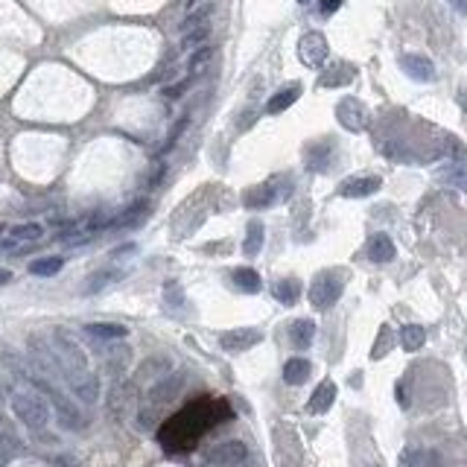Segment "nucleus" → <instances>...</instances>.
I'll list each match as a JSON object with an SVG mask.
<instances>
[{"label": "nucleus", "instance_id": "obj_1", "mask_svg": "<svg viewBox=\"0 0 467 467\" xmlns=\"http://www.w3.org/2000/svg\"><path fill=\"white\" fill-rule=\"evenodd\" d=\"M50 348L56 354V362H59V371L62 377L67 380L70 391L77 395L82 403H96L100 400V380L96 374H91L88 368V356L85 351L70 339V333L64 330H53V339H50Z\"/></svg>", "mask_w": 467, "mask_h": 467}, {"label": "nucleus", "instance_id": "obj_2", "mask_svg": "<svg viewBox=\"0 0 467 467\" xmlns=\"http://www.w3.org/2000/svg\"><path fill=\"white\" fill-rule=\"evenodd\" d=\"M12 412L15 417L30 427V429H44L47 421H50V406H47V398L41 391H15L12 395Z\"/></svg>", "mask_w": 467, "mask_h": 467}, {"label": "nucleus", "instance_id": "obj_3", "mask_svg": "<svg viewBox=\"0 0 467 467\" xmlns=\"http://www.w3.org/2000/svg\"><path fill=\"white\" fill-rule=\"evenodd\" d=\"M342 289H345V275H342V269H327V272L315 275V281L310 283V304L315 310H330Z\"/></svg>", "mask_w": 467, "mask_h": 467}, {"label": "nucleus", "instance_id": "obj_4", "mask_svg": "<svg viewBox=\"0 0 467 467\" xmlns=\"http://www.w3.org/2000/svg\"><path fill=\"white\" fill-rule=\"evenodd\" d=\"M245 458H249V450H245L242 441H225V444H216L205 456V464L208 467H240Z\"/></svg>", "mask_w": 467, "mask_h": 467}, {"label": "nucleus", "instance_id": "obj_5", "mask_svg": "<svg viewBox=\"0 0 467 467\" xmlns=\"http://www.w3.org/2000/svg\"><path fill=\"white\" fill-rule=\"evenodd\" d=\"M327 53H330V47H327V38L322 33H307L298 41V56L307 67H322L327 62Z\"/></svg>", "mask_w": 467, "mask_h": 467}, {"label": "nucleus", "instance_id": "obj_6", "mask_svg": "<svg viewBox=\"0 0 467 467\" xmlns=\"http://www.w3.org/2000/svg\"><path fill=\"white\" fill-rule=\"evenodd\" d=\"M336 120L348 132H362L368 126V108L356 100V96H345V100L336 106Z\"/></svg>", "mask_w": 467, "mask_h": 467}, {"label": "nucleus", "instance_id": "obj_7", "mask_svg": "<svg viewBox=\"0 0 467 467\" xmlns=\"http://www.w3.org/2000/svg\"><path fill=\"white\" fill-rule=\"evenodd\" d=\"M257 342H263V333L254 330V327H242V330H228L219 336V345H223V351L228 354H240V351H249L254 348Z\"/></svg>", "mask_w": 467, "mask_h": 467}, {"label": "nucleus", "instance_id": "obj_8", "mask_svg": "<svg viewBox=\"0 0 467 467\" xmlns=\"http://www.w3.org/2000/svg\"><path fill=\"white\" fill-rule=\"evenodd\" d=\"M380 187H383L380 176H354V179L339 184V196H345V199H368V196H374Z\"/></svg>", "mask_w": 467, "mask_h": 467}, {"label": "nucleus", "instance_id": "obj_9", "mask_svg": "<svg viewBox=\"0 0 467 467\" xmlns=\"http://www.w3.org/2000/svg\"><path fill=\"white\" fill-rule=\"evenodd\" d=\"M400 67H403L406 77L415 79V82H432V79H435V64H432V59H427V56H421V53H403V56H400Z\"/></svg>", "mask_w": 467, "mask_h": 467}, {"label": "nucleus", "instance_id": "obj_10", "mask_svg": "<svg viewBox=\"0 0 467 467\" xmlns=\"http://www.w3.org/2000/svg\"><path fill=\"white\" fill-rule=\"evenodd\" d=\"M281 190L269 181V184H257L252 187L249 193H245V208H252V210H260V208H269V205H275L281 199Z\"/></svg>", "mask_w": 467, "mask_h": 467}, {"label": "nucleus", "instance_id": "obj_11", "mask_svg": "<svg viewBox=\"0 0 467 467\" xmlns=\"http://www.w3.org/2000/svg\"><path fill=\"white\" fill-rule=\"evenodd\" d=\"M313 339H315V322L313 318H295V322L289 325V342H292V348H310L313 345Z\"/></svg>", "mask_w": 467, "mask_h": 467}, {"label": "nucleus", "instance_id": "obj_12", "mask_svg": "<svg viewBox=\"0 0 467 467\" xmlns=\"http://www.w3.org/2000/svg\"><path fill=\"white\" fill-rule=\"evenodd\" d=\"M333 400H336V383H333V380H325L322 386L313 391V398H310V403H307V412L325 415V412L333 406Z\"/></svg>", "mask_w": 467, "mask_h": 467}, {"label": "nucleus", "instance_id": "obj_13", "mask_svg": "<svg viewBox=\"0 0 467 467\" xmlns=\"http://www.w3.org/2000/svg\"><path fill=\"white\" fill-rule=\"evenodd\" d=\"M395 254H398V249H395V242H391L388 234H374L368 240V257L374 263H391Z\"/></svg>", "mask_w": 467, "mask_h": 467}, {"label": "nucleus", "instance_id": "obj_14", "mask_svg": "<svg viewBox=\"0 0 467 467\" xmlns=\"http://www.w3.org/2000/svg\"><path fill=\"white\" fill-rule=\"evenodd\" d=\"M310 374H313V362L304 359V356H292V359H286V365H283V380H286L289 386H304V383L310 380Z\"/></svg>", "mask_w": 467, "mask_h": 467}, {"label": "nucleus", "instance_id": "obj_15", "mask_svg": "<svg viewBox=\"0 0 467 467\" xmlns=\"http://www.w3.org/2000/svg\"><path fill=\"white\" fill-rule=\"evenodd\" d=\"M354 77H356V70H354L351 64H342V62H339V64H333L330 70L322 73L318 85H322V88H342V85H351Z\"/></svg>", "mask_w": 467, "mask_h": 467}, {"label": "nucleus", "instance_id": "obj_16", "mask_svg": "<svg viewBox=\"0 0 467 467\" xmlns=\"http://www.w3.org/2000/svg\"><path fill=\"white\" fill-rule=\"evenodd\" d=\"M298 96H301V85H298V82H292V85L281 88V91L272 96V100L266 103V111H269V114H281V111H286L295 100H298Z\"/></svg>", "mask_w": 467, "mask_h": 467}, {"label": "nucleus", "instance_id": "obj_17", "mask_svg": "<svg viewBox=\"0 0 467 467\" xmlns=\"http://www.w3.org/2000/svg\"><path fill=\"white\" fill-rule=\"evenodd\" d=\"M181 377H173V380H161L155 388H150V403L152 406H164V403H169V400H173L176 395H179V388H181Z\"/></svg>", "mask_w": 467, "mask_h": 467}, {"label": "nucleus", "instance_id": "obj_18", "mask_svg": "<svg viewBox=\"0 0 467 467\" xmlns=\"http://www.w3.org/2000/svg\"><path fill=\"white\" fill-rule=\"evenodd\" d=\"M263 240H266V228L260 219H252L249 228H245V242H242V252L245 257H257L260 249H263Z\"/></svg>", "mask_w": 467, "mask_h": 467}, {"label": "nucleus", "instance_id": "obj_19", "mask_svg": "<svg viewBox=\"0 0 467 467\" xmlns=\"http://www.w3.org/2000/svg\"><path fill=\"white\" fill-rule=\"evenodd\" d=\"M85 333L94 336V339H100V342H117V339H126V336H129V327H126V325L100 322V325H88Z\"/></svg>", "mask_w": 467, "mask_h": 467}, {"label": "nucleus", "instance_id": "obj_20", "mask_svg": "<svg viewBox=\"0 0 467 467\" xmlns=\"http://www.w3.org/2000/svg\"><path fill=\"white\" fill-rule=\"evenodd\" d=\"M272 292H275V298L283 307H292V304H298V298H301V281L298 278H283V281L275 283Z\"/></svg>", "mask_w": 467, "mask_h": 467}, {"label": "nucleus", "instance_id": "obj_21", "mask_svg": "<svg viewBox=\"0 0 467 467\" xmlns=\"http://www.w3.org/2000/svg\"><path fill=\"white\" fill-rule=\"evenodd\" d=\"M307 167L313 173H325L330 167V143H313L307 150Z\"/></svg>", "mask_w": 467, "mask_h": 467}, {"label": "nucleus", "instance_id": "obj_22", "mask_svg": "<svg viewBox=\"0 0 467 467\" xmlns=\"http://www.w3.org/2000/svg\"><path fill=\"white\" fill-rule=\"evenodd\" d=\"M424 342H427V330L421 325H403L400 327V345L403 351H421L424 348Z\"/></svg>", "mask_w": 467, "mask_h": 467}, {"label": "nucleus", "instance_id": "obj_23", "mask_svg": "<svg viewBox=\"0 0 467 467\" xmlns=\"http://www.w3.org/2000/svg\"><path fill=\"white\" fill-rule=\"evenodd\" d=\"M234 283L242 289V292H249V295H254V292H260V275L254 272V269H249V266H240V269H234Z\"/></svg>", "mask_w": 467, "mask_h": 467}, {"label": "nucleus", "instance_id": "obj_24", "mask_svg": "<svg viewBox=\"0 0 467 467\" xmlns=\"http://www.w3.org/2000/svg\"><path fill=\"white\" fill-rule=\"evenodd\" d=\"M6 237L18 240L21 245H23V242H38V240L44 237V225H38V223H23V225H12V228L6 231Z\"/></svg>", "mask_w": 467, "mask_h": 467}, {"label": "nucleus", "instance_id": "obj_25", "mask_svg": "<svg viewBox=\"0 0 467 467\" xmlns=\"http://www.w3.org/2000/svg\"><path fill=\"white\" fill-rule=\"evenodd\" d=\"M62 266H64L62 257H38V260L30 263V272H33L35 278H53V275L62 272Z\"/></svg>", "mask_w": 467, "mask_h": 467}, {"label": "nucleus", "instance_id": "obj_26", "mask_svg": "<svg viewBox=\"0 0 467 467\" xmlns=\"http://www.w3.org/2000/svg\"><path fill=\"white\" fill-rule=\"evenodd\" d=\"M438 179L444 181V184H453L458 190H467V169L461 164H450L444 169H438Z\"/></svg>", "mask_w": 467, "mask_h": 467}, {"label": "nucleus", "instance_id": "obj_27", "mask_svg": "<svg viewBox=\"0 0 467 467\" xmlns=\"http://www.w3.org/2000/svg\"><path fill=\"white\" fill-rule=\"evenodd\" d=\"M210 59H213V47H210V44L199 47V50H193V56L187 59V70H190V77H196V73H202V70L210 64Z\"/></svg>", "mask_w": 467, "mask_h": 467}, {"label": "nucleus", "instance_id": "obj_28", "mask_svg": "<svg viewBox=\"0 0 467 467\" xmlns=\"http://www.w3.org/2000/svg\"><path fill=\"white\" fill-rule=\"evenodd\" d=\"M208 38H210V27L205 23V27H196V30L184 33L181 47H184V50H199V47H205V41H208Z\"/></svg>", "mask_w": 467, "mask_h": 467}, {"label": "nucleus", "instance_id": "obj_29", "mask_svg": "<svg viewBox=\"0 0 467 467\" xmlns=\"http://www.w3.org/2000/svg\"><path fill=\"white\" fill-rule=\"evenodd\" d=\"M129 356H132V351L126 348V345H117V348H111L108 351V368H111V374H120L123 371V368H126L129 365Z\"/></svg>", "mask_w": 467, "mask_h": 467}, {"label": "nucleus", "instance_id": "obj_30", "mask_svg": "<svg viewBox=\"0 0 467 467\" xmlns=\"http://www.w3.org/2000/svg\"><path fill=\"white\" fill-rule=\"evenodd\" d=\"M0 447H21V438L4 412H0Z\"/></svg>", "mask_w": 467, "mask_h": 467}, {"label": "nucleus", "instance_id": "obj_31", "mask_svg": "<svg viewBox=\"0 0 467 467\" xmlns=\"http://www.w3.org/2000/svg\"><path fill=\"white\" fill-rule=\"evenodd\" d=\"M210 6H202V9H190V15L181 21V33H190V30H196V27H205L208 23V18H210Z\"/></svg>", "mask_w": 467, "mask_h": 467}, {"label": "nucleus", "instance_id": "obj_32", "mask_svg": "<svg viewBox=\"0 0 467 467\" xmlns=\"http://www.w3.org/2000/svg\"><path fill=\"white\" fill-rule=\"evenodd\" d=\"M388 351H391V327L383 325V327H380V336H377V345H374V351H371V359H383Z\"/></svg>", "mask_w": 467, "mask_h": 467}, {"label": "nucleus", "instance_id": "obj_33", "mask_svg": "<svg viewBox=\"0 0 467 467\" xmlns=\"http://www.w3.org/2000/svg\"><path fill=\"white\" fill-rule=\"evenodd\" d=\"M444 155H450L453 164H461L467 158V150H464L456 137H444Z\"/></svg>", "mask_w": 467, "mask_h": 467}, {"label": "nucleus", "instance_id": "obj_34", "mask_svg": "<svg viewBox=\"0 0 467 467\" xmlns=\"http://www.w3.org/2000/svg\"><path fill=\"white\" fill-rule=\"evenodd\" d=\"M146 210H150V208H146V202H137V205H135L129 213H123V216L117 219V225H123V228H132V225L137 223V219H140Z\"/></svg>", "mask_w": 467, "mask_h": 467}, {"label": "nucleus", "instance_id": "obj_35", "mask_svg": "<svg viewBox=\"0 0 467 467\" xmlns=\"http://www.w3.org/2000/svg\"><path fill=\"white\" fill-rule=\"evenodd\" d=\"M164 298H167V304H173V307H181V304H184L181 286H179V283H167V286H164Z\"/></svg>", "mask_w": 467, "mask_h": 467}, {"label": "nucleus", "instance_id": "obj_36", "mask_svg": "<svg viewBox=\"0 0 467 467\" xmlns=\"http://www.w3.org/2000/svg\"><path fill=\"white\" fill-rule=\"evenodd\" d=\"M114 278H117V275H108V272H96V275H94V278L85 283V292L91 295V292H96V289H103V286H106V283H111Z\"/></svg>", "mask_w": 467, "mask_h": 467}, {"label": "nucleus", "instance_id": "obj_37", "mask_svg": "<svg viewBox=\"0 0 467 467\" xmlns=\"http://www.w3.org/2000/svg\"><path fill=\"white\" fill-rule=\"evenodd\" d=\"M187 129V117H181L179 123H176V129H173V135H169L167 137V143H164V152H169V150H173V146L179 143V137H181V132Z\"/></svg>", "mask_w": 467, "mask_h": 467}, {"label": "nucleus", "instance_id": "obj_38", "mask_svg": "<svg viewBox=\"0 0 467 467\" xmlns=\"http://www.w3.org/2000/svg\"><path fill=\"white\" fill-rule=\"evenodd\" d=\"M187 88H190V79H181V82H176V85H167V88H164V96H167V100H179V96H181Z\"/></svg>", "mask_w": 467, "mask_h": 467}, {"label": "nucleus", "instance_id": "obj_39", "mask_svg": "<svg viewBox=\"0 0 467 467\" xmlns=\"http://www.w3.org/2000/svg\"><path fill=\"white\" fill-rule=\"evenodd\" d=\"M400 467H424V456L417 450H406L400 456Z\"/></svg>", "mask_w": 467, "mask_h": 467}, {"label": "nucleus", "instance_id": "obj_40", "mask_svg": "<svg viewBox=\"0 0 467 467\" xmlns=\"http://www.w3.org/2000/svg\"><path fill=\"white\" fill-rule=\"evenodd\" d=\"M339 6H342V0H322V4H318V12L327 18V15H333Z\"/></svg>", "mask_w": 467, "mask_h": 467}, {"label": "nucleus", "instance_id": "obj_41", "mask_svg": "<svg viewBox=\"0 0 467 467\" xmlns=\"http://www.w3.org/2000/svg\"><path fill=\"white\" fill-rule=\"evenodd\" d=\"M21 249V242L18 240H12V237H0V254L4 252H18Z\"/></svg>", "mask_w": 467, "mask_h": 467}, {"label": "nucleus", "instance_id": "obj_42", "mask_svg": "<svg viewBox=\"0 0 467 467\" xmlns=\"http://www.w3.org/2000/svg\"><path fill=\"white\" fill-rule=\"evenodd\" d=\"M424 467H441V456H438V453L424 456Z\"/></svg>", "mask_w": 467, "mask_h": 467}, {"label": "nucleus", "instance_id": "obj_43", "mask_svg": "<svg viewBox=\"0 0 467 467\" xmlns=\"http://www.w3.org/2000/svg\"><path fill=\"white\" fill-rule=\"evenodd\" d=\"M456 96H458V106H461V111H464V114H467V88H464V85H461V88H458V94H456Z\"/></svg>", "mask_w": 467, "mask_h": 467}, {"label": "nucleus", "instance_id": "obj_44", "mask_svg": "<svg viewBox=\"0 0 467 467\" xmlns=\"http://www.w3.org/2000/svg\"><path fill=\"white\" fill-rule=\"evenodd\" d=\"M450 4L456 6V12H461V15H467V0H450Z\"/></svg>", "mask_w": 467, "mask_h": 467}, {"label": "nucleus", "instance_id": "obj_45", "mask_svg": "<svg viewBox=\"0 0 467 467\" xmlns=\"http://www.w3.org/2000/svg\"><path fill=\"white\" fill-rule=\"evenodd\" d=\"M12 281V272H9V269H0V286H6Z\"/></svg>", "mask_w": 467, "mask_h": 467}, {"label": "nucleus", "instance_id": "obj_46", "mask_svg": "<svg viewBox=\"0 0 467 467\" xmlns=\"http://www.w3.org/2000/svg\"><path fill=\"white\" fill-rule=\"evenodd\" d=\"M199 4H202V0H187V9H196Z\"/></svg>", "mask_w": 467, "mask_h": 467}, {"label": "nucleus", "instance_id": "obj_47", "mask_svg": "<svg viewBox=\"0 0 467 467\" xmlns=\"http://www.w3.org/2000/svg\"><path fill=\"white\" fill-rule=\"evenodd\" d=\"M298 4H310V0H298Z\"/></svg>", "mask_w": 467, "mask_h": 467}, {"label": "nucleus", "instance_id": "obj_48", "mask_svg": "<svg viewBox=\"0 0 467 467\" xmlns=\"http://www.w3.org/2000/svg\"><path fill=\"white\" fill-rule=\"evenodd\" d=\"M0 395H4V391H0Z\"/></svg>", "mask_w": 467, "mask_h": 467}]
</instances>
